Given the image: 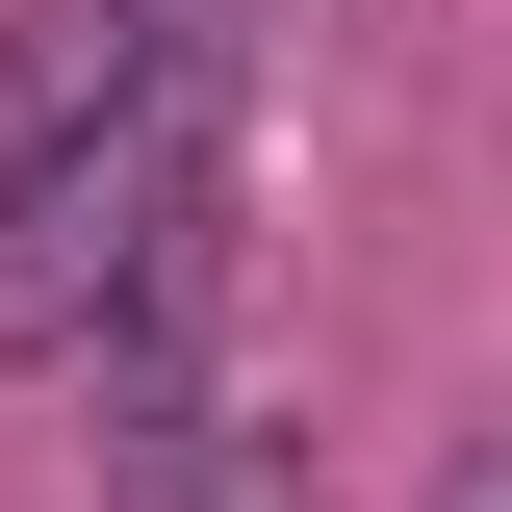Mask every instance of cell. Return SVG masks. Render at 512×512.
<instances>
[{"label": "cell", "instance_id": "6da1fadb", "mask_svg": "<svg viewBox=\"0 0 512 512\" xmlns=\"http://www.w3.org/2000/svg\"><path fill=\"white\" fill-rule=\"evenodd\" d=\"M154 52H180V0H0V180H26V154H77Z\"/></svg>", "mask_w": 512, "mask_h": 512}, {"label": "cell", "instance_id": "7a4b0ae2", "mask_svg": "<svg viewBox=\"0 0 512 512\" xmlns=\"http://www.w3.org/2000/svg\"><path fill=\"white\" fill-rule=\"evenodd\" d=\"M410 512H512V436H461V461H436V487H410Z\"/></svg>", "mask_w": 512, "mask_h": 512}]
</instances>
